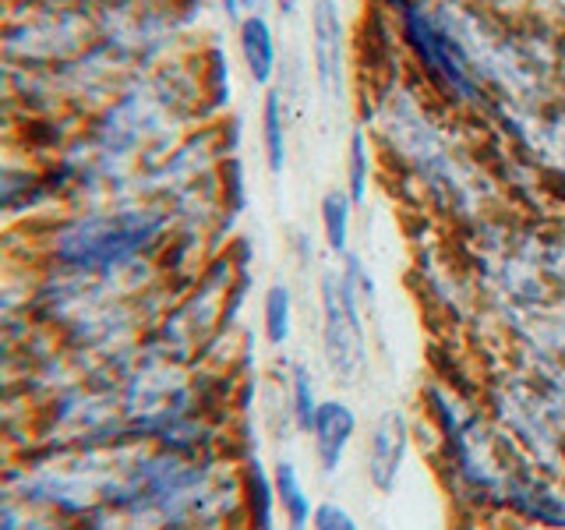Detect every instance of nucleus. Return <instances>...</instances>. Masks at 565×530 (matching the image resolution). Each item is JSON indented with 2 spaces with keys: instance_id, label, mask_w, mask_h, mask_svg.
Segmentation results:
<instances>
[{
  "instance_id": "obj_14",
  "label": "nucleus",
  "mask_w": 565,
  "mask_h": 530,
  "mask_svg": "<svg viewBox=\"0 0 565 530\" xmlns=\"http://www.w3.org/2000/svg\"><path fill=\"white\" fill-rule=\"evenodd\" d=\"M241 499L252 530H276V488H273V474H265L258 467V459H247L244 477H241Z\"/></svg>"
},
{
  "instance_id": "obj_23",
  "label": "nucleus",
  "mask_w": 565,
  "mask_h": 530,
  "mask_svg": "<svg viewBox=\"0 0 565 530\" xmlns=\"http://www.w3.org/2000/svg\"><path fill=\"white\" fill-rule=\"evenodd\" d=\"M297 8H300V0H276V11H279L282 18H294Z\"/></svg>"
},
{
  "instance_id": "obj_21",
  "label": "nucleus",
  "mask_w": 565,
  "mask_h": 530,
  "mask_svg": "<svg viewBox=\"0 0 565 530\" xmlns=\"http://www.w3.org/2000/svg\"><path fill=\"white\" fill-rule=\"evenodd\" d=\"M269 4H276V0H241V11L244 14H269Z\"/></svg>"
},
{
  "instance_id": "obj_10",
  "label": "nucleus",
  "mask_w": 565,
  "mask_h": 530,
  "mask_svg": "<svg viewBox=\"0 0 565 530\" xmlns=\"http://www.w3.org/2000/svg\"><path fill=\"white\" fill-rule=\"evenodd\" d=\"M258 135H262V156L269 173H282L290 159V106L282 88H265L262 114H258Z\"/></svg>"
},
{
  "instance_id": "obj_17",
  "label": "nucleus",
  "mask_w": 565,
  "mask_h": 530,
  "mask_svg": "<svg viewBox=\"0 0 565 530\" xmlns=\"http://www.w3.org/2000/svg\"><path fill=\"white\" fill-rule=\"evenodd\" d=\"M318 385H315V375L308 371V364H290V375H287V406L294 414V424L300 432H308V424L318 411Z\"/></svg>"
},
{
  "instance_id": "obj_2",
  "label": "nucleus",
  "mask_w": 565,
  "mask_h": 530,
  "mask_svg": "<svg viewBox=\"0 0 565 530\" xmlns=\"http://www.w3.org/2000/svg\"><path fill=\"white\" fill-rule=\"evenodd\" d=\"M173 216L159 202H124L71 212L40 237L43 273L85 279H131L170 241Z\"/></svg>"
},
{
  "instance_id": "obj_12",
  "label": "nucleus",
  "mask_w": 565,
  "mask_h": 530,
  "mask_svg": "<svg viewBox=\"0 0 565 530\" xmlns=\"http://www.w3.org/2000/svg\"><path fill=\"white\" fill-rule=\"evenodd\" d=\"M273 488H276L279 517L287 520V530H308L311 517H315V502H311L305 481H300V470L290 464V459H276Z\"/></svg>"
},
{
  "instance_id": "obj_11",
  "label": "nucleus",
  "mask_w": 565,
  "mask_h": 530,
  "mask_svg": "<svg viewBox=\"0 0 565 530\" xmlns=\"http://www.w3.org/2000/svg\"><path fill=\"white\" fill-rule=\"evenodd\" d=\"M371 177H375V138H371L367 124H353L343 152V188L358 205L367 202Z\"/></svg>"
},
{
  "instance_id": "obj_7",
  "label": "nucleus",
  "mask_w": 565,
  "mask_h": 530,
  "mask_svg": "<svg viewBox=\"0 0 565 530\" xmlns=\"http://www.w3.org/2000/svg\"><path fill=\"white\" fill-rule=\"evenodd\" d=\"M406 453H411V421H406L399 406H385V411L371 421L367 449H364V470H367L371 488L382 495L396 491Z\"/></svg>"
},
{
  "instance_id": "obj_24",
  "label": "nucleus",
  "mask_w": 565,
  "mask_h": 530,
  "mask_svg": "<svg viewBox=\"0 0 565 530\" xmlns=\"http://www.w3.org/2000/svg\"><path fill=\"white\" fill-rule=\"evenodd\" d=\"M0 530H4V488H0Z\"/></svg>"
},
{
  "instance_id": "obj_13",
  "label": "nucleus",
  "mask_w": 565,
  "mask_h": 530,
  "mask_svg": "<svg viewBox=\"0 0 565 530\" xmlns=\"http://www.w3.org/2000/svg\"><path fill=\"white\" fill-rule=\"evenodd\" d=\"M53 194V184L40 170L29 167H0V220L18 216Z\"/></svg>"
},
{
  "instance_id": "obj_19",
  "label": "nucleus",
  "mask_w": 565,
  "mask_h": 530,
  "mask_svg": "<svg viewBox=\"0 0 565 530\" xmlns=\"http://www.w3.org/2000/svg\"><path fill=\"white\" fill-rule=\"evenodd\" d=\"M308 530H361V523L353 520V512L340 502H318Z\"/></svg>"
},
{
  "instance_id": "obj_9",
  "label": "nucleus",
  "mask_w": 565,
  "mask_h": 530,
  "mask_svg": "<svg viewBox=\"0 0 565 530\" xmlns=\"http://www.w3.org/2000/svg\"><path fill=\"white\" fill-rule=\"evenodd\" d=\"M237 50L247 78L262 88H273V78L279 71V46L269 14H244L237 22Z\"/></svg>"
},
{
  "instance_id": "obj_6",
  "label": "nucleus",
  "mask_w": 565,
  "mask_h": 530,
  "mask_svg": "<svg viewBox=\"0 0 565 530\" xmlns=\"http://www.w3.org/2000/svg\"><path fill=\"white\" fill-rule=\"evenodd\" d=\"M311 75L329 110H343L350 88V35L340 0H311Z\"/></svg>"
},
{
  "instance_id": "obj_22",
  "label": "nucleus",
  "mask_w": 565,
  "mask_h": 530,
  "mask_svg": "<svg viewBox=\"0 0 565 530\" xmlns=\"http://www.w3.org/2000/svg\"><path fill=\"white\" fill-rule=\"evenodd\" d=\"M220 4H223V14L230 18V22H241V18H244L241 0H220Z\"/></svg>"
},
{
  "instance_id": "obj_20",
  "label": "nucleus",
  "mask_w": 565,
  "mask_h": 530,
  "mask_svg": "<svg viewBox=\"0 0 565 530\" xmlns=\"http://www.w3.org/2000/svg\"><path fill=\"white\" fill-rule=\"evenodd\" d=\"M14 340H18V311L0 305V361H4L8 353H14L18 347Z\"/></svg>"
},
{
  "instance_id": "obj_16",
  "label": "nucleus",
  "mask_w": 565,
  "mask_h": 530,
  "mask_svg": "<svg viewBox=\"0 0 565 530\" xmlns=\"http://www.w3.org/2000/svg\"><path fill=\"white\" fill-rule=\"evenodd\" d=\"M262 332L269 347H287L294 336V294L287 283H273L262 297Z\"/></svg>"
},
{
  "instance_id": "obj_5",
  "label": "nucleus",
  "mask_w": 565,
  "mask_h": 530,
  "mask_svg": "<svg viewBox=\"0 0 565 530\" xmlns=\"http://www.w3.org/2000/svg\"><path fill=\"white\" fill-rule=\"evenodd\" d=\"M491 117L502 124V131L516 146L530 167L541 177H552L565 184V99H552L541 106H509L499 103Z\"/></svg>"
},
{
  "instance_id": "obj_1",
  "label": "nucleus",
  "mask_w": 565,
  "mask_h": 530,
  "mask_svg": "<svg viewBox=\"0 0 565 530\" xmlns=\"http://www.w3.org/2000/svg\"><path fill=\"white\" fill-rule=\"evenodd\" d=\"M371 138L393 159V167L428 194V199L452 212V216H477L484 202V184L473 173L459 149L441 131L424 99L399 78L379 88V99H371Z\"/></svg>"
},
{
  "instance_id": "obj_8",
  "label": "nucleus",
  "mask_w": 565,
  "mask_h": 530,
  "mask_svg": "<svg viewBox=\"0 0 565 530\" xmlns=\"http://www.w3.org/2000/svg\"><path fill=\"white\" fill-rule=\"evenodd\" d=\"M358 411L340 400V396H329L318 403V411L308 424V435H311V453H315V464L322 474H335L343 467V459L358 438Z\"/></svg>"
},
{
  "instance_id": "obj_3",
  "label": "nucleus",
  "mask_w": 565,
  "mask_h": 530,
  "mask_svg": "<svg viewBox=\"0 0 565 530\" xmlns=\"http://www.w3.org/2000/svg\"><path fill=\"white\" fill-rule=\"evenodd\" d=\"M393 22L435 96L459 114H491V93L470 61L446 0H393Z\"/></svg>"
},
{
  "instance_id": "obj_18",
  "label": "nucleus",
  "mask_w": 565,
  "mask_h": 530,
  "mask_svg": "<svg viewBox=\"0 0 565 530\" xmlns=\"http://www.w3.org/2000/svg\"><path fill=\"white\" fill-rule=\"evenodd\" d=\"M14 279H18V269H14V262L8 258L4 244H0V305L11 308V311H29L32 290H18Z\"/></svg>"
},
{
  "instance_id": "obj_4",
  "label": "nucleus",
  "mask_w": 565,
  "mask_h": 530,
  "mask_svg": "<svg viewBox=\"0 0 565 530\" xmlns=\"http://www.w3.org/2000/svg\"><path fill=\"white\" fill-rule=\"evenodd\" d=\"M364 300L358 287L335 269L318 279V311H322V358L340 385H358L367 368V336H364Z\"/></svg>"
},
{
  "instance_id": "obj_15",
  "label": "nucleus",
  "mask_w": 565,
  "mask_h": 530,
  "mask_svg": "<svg viewBox=\"0 0 565 530\" xmlns=\"http://www.w3.org/2000/svg\"><path fill=\"white\" fill-rule=\"evenodd\" d=\"M353 209H358V202L350 199L347 188H329L322 199H318V223H322L326 247L335 258H343L350 252Z\"/></svg>"
}]
</instances>
